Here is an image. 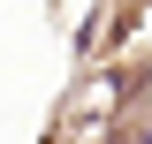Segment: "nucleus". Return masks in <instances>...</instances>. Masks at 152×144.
<instances>
[{
	"label": "nucleus",
	"instance_id": "f257e3e1",
	"mask_svg": "<svg viewBox=\"0 0 152 144\" xmlns=\"http://www.w3.org/2000/svg\"><path fill=\"white\" fill-rule=\"evenodd\" d=\"M145 144H152V129H145Z\"/></svg>",
	"mask_w": 152,
	"mask_h": 144
}]
</instances>
